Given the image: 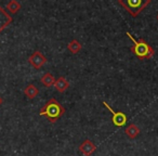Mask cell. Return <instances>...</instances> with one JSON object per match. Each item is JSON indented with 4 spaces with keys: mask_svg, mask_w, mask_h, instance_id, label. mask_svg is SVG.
Here are the masks:
<instances>
[{
    "mask_svg": "<svg viewBox=\"0 0 158 156\" xmlns=\"http://www.w3.org/2000/svg\"><path fill=\"white\" fill-rule=\"evenodd\" d=\"M64 114H65V108L54 98L49 100L40 108V112H39L40 116H44L48 119V121H50L51 124H55L57 121V119L61 118Z\"/></svg>",
    "mask_w": 158,
    "mask_h": 156,
    "instance_id": "1",
    "label": "cell"
},
{
    "mask_svg": "<svg viewBox=\"0 0 158 156\" xmlns=\"http://www.w3.org/2000/svg\"><path fill=\"white\" fill-rule=\"evenodd\" d=\"M127 36L132 40L133 42V46L131 47V51L135 57H138L140 60H147V59H151L155 55V50L145 41L143 38L141 39L136 40L133 38V36L127 32Z\"/></svg>",
    "mask_w": 158,
    "mask_h": 156,
    "instance_id": "2",
    "label": "cell"
},
{
    "mask_svg": "<svg viewBox=\"0 0 158 156\" xmlns=\"http://www.w3.org/2000/svg\"><path fill=\"white\" fill-rule=\"evenodd\" d=\"M118 3L135 18L151 3V0H118Z\"/></svg>",
    "mask_w": 158,
    "mask_h": 156,
    "instance_id": "3",
    "label": "cell"
},
{
    "mask_svg": "<svg viewBox=\"0 0 158 156\" xmlns=\"http://www.w3.org/2000/svg\"><path fill=\"white\" fill-rule=\"evenodd\" d=\"M103 105L112 113V121L116 127H123L127 123V115L123 112H115L112 108L110 106V104H107L105 101H103Z\"/></svg>",
    "mask_w": 158,
    "mask_h": 156,
    "instance_id": "4",
    "label": "cell"
},
{
    "mask_svg": "<svg viewBox=\"0 0 158 156\" xmlns=\"http://www.w3.org/2000/svg\"><path fill=\"white\" fill-rule=\"evenodd\" d=\"M47 62H48L47 57L38 50L35 51V52H34L33 54L28 57V63L31 64L34 68H36V70L41 68L44 64H47Z\"/></svg>",
    "mask_w": 158,
    "mask_h": 156,
    "instance_id": "5",
    "label": "cell"
},
{
    "mask_svg": "<svg viewBox=\"0 0 158 156\" xmlns=\"http://www.w3.org/2000/svg\"><path fill=\"white\" fill-rule=\"evenodd\" d=\"M78 150L84 156H91L97 151V145H95L90 139H86L81 144L79 145Z\"/></svg>",
    "mask_w": 158,
    "mask_h": 156,
    "instance_id": "6",
    "label": "cell"
},
{
    "mask_svg": "<svg viewBox=\"0 0 158 156\" xmlns=\"http://www.w3.org/2000/svg\"><path fill=\"white\" fill-rule=\"evenodd\" d=\"M12 22V16L5 11V9L0 7V33L7 26H9Z\"/></svg>",
    "mask_w": 158,
    "mask_h": 156,
    "instance_id": "7",
    "label": "cell"
},
{
    "mask_svg": "<svg viewBox=\"0 0 158 156\" xmlns=\"http://www.w3.org/2000/svg\"><path fill=\"white\" fill-rule=\"evenodd\" d=\"M54 87H55V89H56L57 92L63 93L68 89V87H69V82H68V80L66 79L65 77H59L57 79H55Z\"/></svg>",
    "mask_w": 158,
    "mask_h": 156,
    "instance_id": "8",
    "label": "cell"
},
{
    "mask_svg": "<svg viewBox=\"0 0 158 156\" xmlns=\"http://www.w3.org/2000/svg\"><path fill=\"white\" fill-rule=\"evenodd\" d=\"M125 133L127 137H129L130 139H135L136 137L140 134V128L135 125V124H130L125 130Z\"/></svg>",
    "mask_w": 158,
    "mask_h": 156,
    "instance_id": "9",
    "label": "cell"
},
{
    "mask_svg": "<svg viewBox=\"0 0 158 156\" xmlns=\"http://www.w3.org/2000/svg\"><path fill=\"white\" fill-rule=\"evenodd\" d=\"M38 93H39V90H38L37 87L33 84H29L28 86H26L24 89V95H26L29 100L35 99V98L38 95Z\"/></svg>",
    "mask_w": 158,
    "mask_h": 156,
    "instance_id": "10",
    "label": "cell"
},
{
    "mask_svg": "<svg viewBox=\"0 0 158 156\" xmlns=\"http://www.w3.org/2000/svg\"><path fill=\"white\" fill-rule=\"evenodd\" d=\"M40 82L44 85V87L49 88L51 86H54V82H55V78L51 73H46L44 76L41 77V79H40Z\"/></svg>",
    "mask_w": 158,
    "mask_h": 156,
    "instance_id": "11",
    "label": "cell"
},
{
    "mask_svg": "<svg viewBox=\"0 0 158 156\" xmlns=\"http://www.w3.org/2000/svg\"><path fill=\"white\" fill-rule=\"evenodd\" d=\"M67 49L73 53V54H76V53L80 52L82 49V44L78 41L77 39H73L69 44H67Z\"/></svg>",
    "mask_w": 158,
    "mask_h": 156,
    "instance_id": "12",
    "label": "cell"
},
{
    "mask_svg": "<svg viewBox=\"0 0 158 156\" xmlns=\"http://www.w3.org/2000/svg\"><path fill=\"white\" fill-rule=\"evenodd\" d=\"M21 8H22V6H21V3L19 2V1H16V0H11V1L7 5L8 11H9L11 14L18 13V12L21 10Z\"/></svg>",
    "mask_w": 158,
    "mask_h": 156,
    "instance_id": "13",
    "label": "cell"
},
{
    "mask_svg": "<svg viewBox=\"0 0 158 156\" xmlns=\"http://www.w3.org/2000/svg\"><path fill=\"white\" fill-rule=\"evenodd\" d=\"M3 103V100H2V98L0 97V106H1V104Z\"/></svg>",
    "mask_w": 158,
    "mask_h": 156,
    "instance_id": "14",
    "label": "cell"
},
{
    "mask_svg": "<svg viewBox=\"0 0 158 156\" xmlns=\"http://www.w3.org/2000/svg\"><path fill=\"white\" fill-rule=\"evenodd\" d=\"M157 20H158V15H157Z\"/></svg>",
    "mask_w": 158,
    "mask_h": 156,
    "instance_id": "15",
    "label": "cell"
}]
</instances>
